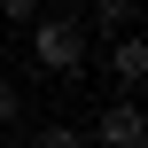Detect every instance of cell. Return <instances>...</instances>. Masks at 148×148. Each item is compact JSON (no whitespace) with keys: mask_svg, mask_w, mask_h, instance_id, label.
<instances>
[{"mask_svg":"<svg viewBox=\"0 0 148 148\" xmlns=\"http://www.w3.org/2000/svg\"><path fill=\"white\" fill-rule=\"evenodd\" d=\"M109 70H117L125 86L148 78V39H140V31H117V39H109Z\"/></svg>","mask_w":148,"mask_h":148,"instance_id":"obj_3","label":"cell"},{"mask_svg":"<svg viewBox=\"0 0 148 148\" xmlns=\"http://www.w3.org/2000/svg\"><path fill=\"white\" fill-rule=\"evenodd\" d=\"M47 0H0V23H39Z\"/></svg>","mask_w":148,"mask_h":148,"instance_id":"obj_5","label":"cell"},{"mask_svg":"<svg viewBox=\"0 0 148 148\" xmlns=\"http://www.w3.org/2000/svg\"><path fill=\"white\" fill-rule=\"evenodd\" d=\"M94 23L101 31H133V0H94Z\"/></svg>","mask_w":148,"mask_h":148,"instance_id":"obj_4","label":"cell"},{"mask_svg":"<svg viewBox=\"0 0 148 148\" xmlns=\"http://www.w3.org/2000/svg\"><path fill=\"white\" fill-rule=\"evenodd\" d=\"M31 55H39L47 78H70V70L86 62V31H78L70 16H39V23H31Z\"/></svg>","mask_w":148,"mask_h":148,"instance_id":"obj_1","label":"cell"},{"mask_svg":"<svg viewBox=\"0 0 148 148\" xmlns=\"http://www.w3.org/2000/svg\"><path fill=\"white\" fill-rule=\"evenodd\" d=\"M94 140H101V148H148V125H140L133 101H109V109L94 117Z\"/></svg>","mask_w":148,"mask_h":148,"instance_id":"obj_2","label":"cell"},{"mask_svg":"<svg viewBox=\"0 0 148 148\" xmlns=\"http://www.w3.org/2000/svg\"><path fill=\"white\" fill-rule=\"evenodd\" d=\"M31 148H86V140H78L70 125H39V140H31Z\"/></svg>","mask_w":148,"mask_h":148,"instance_id":"obj_6","label":"cell"},{"mask_svg":"<svg viewBox=\"0 0 148 148\" xmlns=\"http://www.w3.org/2000/svg\"><path fill=\"white\" fill-rule=\"evenodd\" d=\"M0 55H8V23H0Z\"/></svg>","mask_w":148,"mask_h":148,"instance_id":"obj_8","label":"cell"},{"mask_svg":"<svg viewBox=\"0 0 148 148\" xmlns=\"http://www.w3.org/2000/svg\"><path fill=\"white\" fill-rule=\"evenodd\" d=\"M16 109H23V101H16V86L0 78V125H16Z\"/></svg>","mask_w":148,"mask_h":148,"instance_id":"obj_7","label":"cell"}]
</instances>
